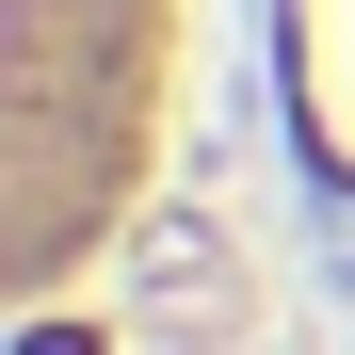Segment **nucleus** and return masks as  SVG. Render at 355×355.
I'll use <instances>...</instances> for the list:
<instances>
[{
    "mask_svg": "<svg viewBox=\"0 0 355 355\" xmlns=\"http://www.w3.org/2000/svg\"><path fill=\"white\" fill-rule=\"evenodd\" d=\"M275 49H291V113H307L323 178L355 194V0H275Z\"/></svg>",
    "mask_w": 355,
    "mask_h": 355,
    "instance_id": "f03ea898",
    "label": "nucleus"
},
{
    "mask_svg": "<svg viewBox=\"0 0 355 355\" xmlns=\"http://www.w3.org/2000/svg\"><path fill=\"white\" fill-rule=\"evenodd\" d=\"M178 97H194V0H0V194L33 307H65L146 226Z\"/></svg>",
    "mask_w": 355,
    "mask_h": 355,
    "instance_id": "f257e3e1",
    "label": "nucleus"
}]
</instances>
